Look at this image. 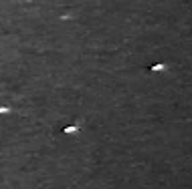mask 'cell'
<instances>
[{"instance_id": "1", "label": "cell", "mask_w": 192, "mask_h": 189, "mask_svg": "<svg viewBox=\"0 0 192 189\" xmlns=\"http://www.w3.org/2000/svg\"><path fill=\"white\" fill-rule=\"evenodd\" d=\"M164 68H166L164 64H154V67H152V71H154V72H158V71H164Z\"/></svg>"}, {"instance_id": "2", "label": "cell", "mask_w": 192, "mask_h": 189, "mask_svg": "<svg viewBox=\"0 0 192 189\" xmlns=\"http://www.w3.org/2000/svg\"><path fill=\"white\" fill-rule=\"evenodd\" d=\"M77 131V127H65L63 129V133H75Z\"/></svg>"}, {"instance_id": "3", "label": "cell", "mask_w": 192, "mask_h": 189, "mask_svg": "<svg viewBox=\"0 0 192 189\" xmlns=\"http://www.w3.org/2000/svg\"><path fill=\"white\" fill-rule=\"evenodd\" d=\"M8 111H10L8 107H0V115H2V113H8Z\"/></svg>"}]
</instances>
